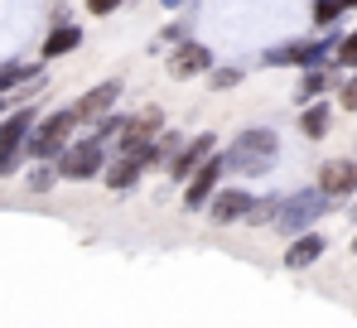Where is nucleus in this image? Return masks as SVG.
<instances>
[{
  "mask_svg": "<svg viewBox=\"0 0 357 328\" xmlns=\"http://www.w3.org/2000/svg\"><path fill=\"white\" fill-rule=\"evenodd\" d=\"M82 131V121H77V111H73V102L59 111H49V116H39L34 121V131H29V140H24V164L34 160H59V150Z\"/></svg>",
  "mask_w": 357,
  "mask_h": 328,
  "instance_id": "f257e3e1",
  "label": "nucleus"
},
{
  "mask_svg": "<svg viewBox=\"0 0 357 328\" xmlns=\"http://www.w3.org/2000/svg\"><path fill=\"white\" fill-rule=\"evenodd\" d=\"M39 121V107L34 102H20V107L0 111V179H15L24 169V140Z\"/></svg>",
  "mask_w": 357,
  "mask_h": 328,
  "instance_id": "f03ea898",
  "label": "nucleus"
},
{
  "mask_svg": "<svg viewBox=\"0 0 357 328\" xmlns=\"http://www.w3.org/2000/svg\"><path fill=\"white\" fill-rule=\"evenodd\" d=\"M107 160H112V150L97 135H73L59 150L54 169H59V179H68V184H92V179H102Z\"/></svg>",
  "mask_w": 357,
  "mask_h": 328,
  "instance_id": "7ed1b4c3",
  "label": "nucleus"
},
{
  "mask_svg": "<svg viewBox=\"0 0 357 328\" xmlns=\"http://www.w3.org/2000/svg\"><path fill=\"white\" fill-rule=\"evenodd\" d=\"M338 203L328 198V193H319V188H299V193H280V213H275V232L280 237H295V232H309V227H319V218H328Z\"/></svg>",
  "mask_w": 357,
  "mask_h": 328,
  "instance_id": "20e7f679",
  "label": "nucleus"
},
{
  "mask_svg": "<svg viewBox=\"0 0 357 328\" xmlns=\"http://www.w3.org/2000/svg\"><path fill=\"white\" fill-rule=\"evenodd\" d=\"M222 179H227V160H222V150H213L208 160L178 184V208H183V213H203L208 198H213V188H218Z\"/></svg>",
  "mask_w": 357,
  "mask_h": 328,
  "instance_id": "39448f33",
  "label": "nucleus"
},
{
  "mask_svg": "<svg viewBox=\"0 0 357 328\" xmlns=\"http://www.w3.org/2000/svg\"><path fill=\"white\" fill-rule=\"evenodd\" d=\"M208 68H213V49H208V44H198L193 34H188V39H178V44H169V54H165V73H169L174 82L203 77Z\"/></svg>",
  "mask_w": 357,
  "mask_h": 328,
  "instance_id": "423d86ee",
  "label": "nucleus"
},
{
  "mask_svg": "<svg viewBox=\"0 0 357 328\" xmlns=\"http://www.w3.org/2000/svg\"><path fill=\"white\" fill-rule=\"evenodd\" d=\"M213 150H218V135H213V131L183 135V145H178V150L169 155V160H165V174H169V184H183V179H188V174H193L198 164L208 160Z\"/></svg>",
  "mask_w": 357,
  "mask_h": 328,
  "instance_id": "0eeeda50",
  "label": "nucleus"
},
{
  "mask_svg": "<svg viewBox=\"0 0 357 328\" xmlns=\"http://www.w3.org/2000/svg\"><path fill=\"white\" fill-rule=\"evenodd\" d=\"M246 208H251V188H241V184H227V179H222V184L213 188V198H208L203 213H208L213 227H237V222L246 218Z\"/></svg>",
  "mask_w": 357,
  "mask_h": 328,
  "instance_id": "6e6552de",
  "label": "nucleus"
},
{
  "mask_svg": "<svg viewBox=\"0 0 357 328\" xmlns=\"http://www.w3.org/2000/svg\"><path fill=\"white\" fill-rule=\"evenodd\" d=\"M227 150L232 155H256V160H280V131L275 126H241Z\"/></svg>",
  "mask_w": 357,
  "mask_h": 328,
  "instance_id": "1a4fd4ad",
  "label": "nucleus"
},
{
  "mask_svg": "<svg viewBox=\"0 0 357 328\" xmlns=\"http://www.w3.org/2000/svg\"><path fill=\"white\" fill-rule=\"evenodd\" d=\"M314 188H319V193H328L333 203H338V198H353V193H357V160H328V164H319Z\"/></svg>",
  "mask_w": 357,
  "mask_h": 328,
  "instance_id": "9d476101",
  "label": "nucleus"
},
{
  "mask_svg": "<svg viewBox=\"0 0 357 328\" xmlns=\"http://www.w3.org/2000/svg\"><path fill=\"white\" fill-rule=\"evenodd\" d=\"M121 92H126V82H121V77H107V82L87 87L82 97H73V111H77V121H97L102 111H112V107L121 102Z\"/></svg>",
  "mask_w": 357,
  "mask_h": 328,
  "instance_id": "9b49d317",
  "label": "nucleus"
},
{
  "mask_svg": "<svg viewBox=\"0 0 357 328\" xmlns=\"http://www.w3.org/2000/svg\"><path fill=\"white\" fill-rule=\"evenodd\" d=\"M324 251H328V237H324L319 227H309V232H295V237H290V246H285L280 261H285V271H309Z\"/></svg>",
  "mask_w": 357,
  "mask_h": 328,
  "instance_id": "f8f14e48",
  "label": "nucleus"
},
{
  "mask_svg": "<svg viewBox=\"0 0 357 328\" xmlns=\"http://www.w3.org/2000/svg\"><path fill=\"white\" fill-rule=\"evenodd\" d=\"M140 179H145V164L135 160V155H112L107 169H102V184H107L112 193H130V188H140Z\"/></svg>",
  "mask_w": 357,
  "mask_h": 328,
  "instance_id": "ddd939ff",
  "label": "nucleus"
},
{
  "mask_svg": "<svg viewBox=\"0 0 357 328\" xmlns=\"http://www.w3.org/2000/svg\"><path fill=\"white\" fill-rule=\"evenodd\" d=\"M77 44H87L82 39V24H49V34H44V44H39V63H54V58H68Z\"/></svg>",
  "mask_w": 357,
  "mask_h": 328,
  "instance_id": "4468645a",
  "label": "nucleus"
},
{
  "mask_svg": "<svg viewBox=\"0 0 357 328\" xmlns=\"http://www.w3.org/2000/svg\"><path fill=\"white\" fill-rule=\"evenodd\" d=\"M295 126H299V135H304V140H324V135L333 131V107H328L324 97H314V102H304V107H299Z\"/></svg>",
  "mask_w": 357,
  "mask_h": 328,
  "instance_id": "2eb2a0df",
  "label": "nucleus"
},
{
  "mask_svg": "<svg viewBox=\"0 0 357 328\" xmlns=\"http://www.w3.org/2000/svg\"><path fill=\"white\" fill-rule=\"evenodd\" d=\"M328 87H333V63H324V68H299V82H295V102H314V97H328Z\"/></svg>",
  "mask_w": 357,
  "mask_h": 328,
  "instance_id": "dca6fc26",
  "label": "nucleus"
},
{
  "mask_svg": "<svg viewBox=\"0 0 357 328\" xmlns=\"http://www.w3.org/2000/svg\"><path fill=\"white\" fill-rule=\"evenodd\" d=\"M280 213V193H251V208H246V227H271Z\"/></svg>",
  "mask_w": 357,
  "mask_h": 328,
  "instance_id": "f3484780",
  "label": "nucleus"
},
{
  "mask_svg": "<svg viewBox=\"0 0 357 328\" xmlns=\"http://www.w3.org/2000/svg\"><path fill=\"white\" fill-rule=\"evenodd\" d=\"M203 77H208V87H213V92H232V87L246 82V68H241V63H213Z\"/></svg>",
  "mask_w": 357,
  "mask_h": 328,
  "instance_id": "a211bd4d",
  "label": "nucleus"
},
{
  "mask_svg": "<svg viewBox=\"0 0 357 328\" xmlns=\"http://www.w3.org/2000/svg\"><path fill=\"white\" fill-rule=\"evenodd\" d=\"M87 126H92L87 135H97L102 145H112V140H116V135H121V126H126V116H121V111L112 107V111H102L97 121H87Z\"/></svg>",
  "mask_w": 357,
  "mask_h": 328,
  "instance_id": "6ab92c4d",
  "label": "nucleus"
},
{
  "mask_svg": "<svg viewBox=\"0 0 357 328\" xmlns=\"http://www.w3.org/2000/svg\"><path fill=\"white\" fill-rule=\"evenodd\" d=\"M343 15H348V10H343V0H314V5H309V20H314V29H333Z\"/></svg>",
  "mask_w": 357,
  "mask_h": 328,
  "instance_id": "aec40b11",
  "label": "nucleus"
},
{
  "mask_svg": "<svg viewBox=\"0 0 357 328\" xmlns=\"http://www.w3.org/2000/svg\"><path fill=\"white\" fill-rule=\"evenodd\" d=\"M29 193H54V184H59V169H54V160H34V169H29Z\"/></svg>",
  "mask_w": 357,
  "mask_h": 328,
  "instance_id": "412c9836",
  "label": "nucleus"
},
{
  "mask_svg": "<svg viewBox=\"0 0 357 328\" xmlns=\"http://www.w3.org/2000/svg\"><path fill=\"white\" fill-rule=\"evenodd\" d=\"M188 34H193V24H188V20H174V24H165V29L155 34V44H150V54H165L169 44H178V39H188Z\"/></svg>",
  "mask_w": 357,
  "mask_h": 328,
  "instance_id": "4be33fe9",
  "label": "nucleus"
},
{
  "mask_svg": "<svg viewBox=\"0 0 357 328\" xmlns=\"http://www.w3.org/2000/svg\"><path fill=\"white\" fill-rule=\"evenodd\" d=\"M333 68L357 73V29L353 34H338V44H333Z\"/></svg>",
  "mask_w": 357,
  "mask_h": 328,
  "instance_id": "5701e85b",
  "label": "nucleus"
},
{
  "mask_svg": "<svg viewBox=\"0 0 357 328\" xmlns=\"http://www.w3.org/2000/svg\"><path fill=\"white\" fill-rule=\"evenodd\" d=\"M338 87V107L343 111H357V73H348L343 82H333Z\"/></svg>",
  "mask_w": 357,
  "mask_h": 328,
  "instance_id": "b1692460",
  "label": "nucleus"
},
{
  "mask_svg": "<svg viewBox=\"0 0 357 328\" xmlns=\"http://www.w3.org/2000/svg\"><path fill=\"white\" fill-rule=\"evenodd\" d=\"M178 145H183V131H160V135H155V150H160V155H165V160H169V155H174Z\"/></svg>",
  "mask_w": 357,
  "mask_h": 328,
  "instance_id": "393cba45",
  "label": "nucleus"
},
{
  "mask_svg": "<svg viewBox=\"0 0 357 328\" xmlns=\"http://www.w3.org/2000/svg\"><path fill=\"white\" fill-rule=\"evenodd\" d=\"M82 5H87V15H92V20H107V15H116L126 0H82Z\"/></svg>",
  "mask_w": 357,
  "mask_h": 328,
  "instance_id": "a878e982",
  "label": "nucleus"
},
{
  "mask_svg": "<svg viewBox=\"0 0 357 328\" xmlns=\"http://www.w3.org/2000/svg\"><path fill=\"white\" fill-rule=\"evenodd\" d=\"M68 20H73V15H68V5H49V24H68Z\"/></svg>",
  "mask_w": 357,
  "mask_h": 328,
  "instance_id": "bb28decb",
  "label": "nucleus"
},
{
  "mask_svg": "<svg viewBox=\"0 0 357 328\" xmlns=\"http://www.w3.org/2000/svg\"><path fill=\"white\" fill-rule=\"evenodd\" d=\"M155 5H160V10H178L183 0H155Z\"/></svg>",
  "mask_w": 357,
  "mask_h": 328,
  "instance_id": "cd10ccee",
  "label": "nucleus"
},
{
  "mask_svg": "<svg viewBox=\"0 0 357 328\" xmlns=\"http://www.w3.org/2000/svg\"><path fill=\"white\" fill-rule=\"evenodd\" d=\"M343 10H357V0H343Z\"/></svg>",
  "mask_w": 357,
  "mask_h": 328,
  "instance_id": "c85d7f7f",
  "label": "nucleus"
},
{
  "mask_svg": "<svg viewBox=\"0 0 357 328\" xmlns=\"http://www.w3.org/2000/svg\"><path fill=\"white\" fill-rule=\"evenodd\" d=\"M353 256H357V237H353Z\"/></svg>",
  "mask_w": 357,
  "mask_h": 328,
  "instance_id": "c756f323",
  "label": "nucleus"
},
{
  "mask_svg": "<svg viewBox=\"0 0 357 328\" xmlns=\"http://www.w3.org/2000/svg\"><path fill=\"white\" fill-rule=\"evenodd\" d=\"M353 222H357V203H353Z\"/></svg>",
  "mask_w": 357,
  "mask_h": 328,
  "instance_id": "7c9ffc66",
  "label": "nucleus"
}]
</instances>
